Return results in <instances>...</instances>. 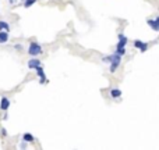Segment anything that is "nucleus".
<instances>
[{"label":"nucleus","instance_id":"15","mask_svg":"<svg viewBox=\"0 0 159 150\" xmlns=\"http://www.w3.org/2000/svg\"><path fill=\"white\" fill-rule=\"evenodd\" d=\"M14 47H16V49H18V50H21V49H22V46H21V45H16Z\"/></svg>","mask_w":159,"mask_h":150},{"label":"nucleus","instance_id":"9","mask_svg":"<svg viewBox=\"0 0 159 150\" xmlns=\"http://www.w3.org/2000/svg\"><path fill=\"white\" fill-rule=\"evenodd\" d=\"M109 95L112 99H119V98H122V90L117 89V88H114V89H110Z\"/></svg>","mask_w":159,"mask_h":150},{"label":"nucleus","instance_id":"11","mask_svg":"<svg viewBox=\"0 0 159 150\" xmlns=\"http://www.w3.org/2000/svg\"><path fill=\"white\" fill-rule=\"evenodd\" d=\"M0 31H10V25L6 21H0Z\"/></svg>","mask_w":159,"mask_h":150},{"label":"nucleus","instance_id":"8","mask_svg":"<svg viewBox=\"0 0 159 150\" xmlns=\"http://www.w3.org/2000/svg\"><path fill=\"white\" fill-rule=\"evenodd\" d=\"M41 64H42V63L38 60L37 57H35V58H31V60L28 61V68H29V69H35L37 67H39Z\"/></svg>","mask_w":159,"mask_h":150},{"label":"nucleus","instance_id":"6","mask_svg":"<svg viewBox=\"0 0 159 150\" xmlns=\"http://www.w3.org/2000/svg\"><path fill=\"white\" fill-rule=\"evenodd\" d=\"M35 69H37V75H38V78H39V82H41V83H45V82H46V75H45L43 68L39 65V67H37Z\"/></svg>","mask_w":159,"mask_h":150},{"label":"nucleus","instance_id":"16","mask_svg":"<svg viewBox=\"0 0 159 150\" xmlns=\"http://www.w3.org/2000/svg\"><path fill=\"white\" fill-rule=\"evenodd\" d=\"M1 135H3V136H6V135H7V132H6V129H4V128L1 129Z\"/></svg>","mask_w":159,"mask_h":150},{"label":"nucleus","instance_id":"1","mask_svg":"<svg viewBox=\"0 0 159 150\" xmlns=\"http://www.w3.org/2000/svg\"><path fill=\"white\" fill-rule=\"evenodd\" d=\"M102 60L105 61V63H110L109 71L112 74H114V72H116V69L119 68L120 63H122V56H119V54L113 53V54H110V56H107V57H103Z\"/></svg>","mask_w":159,"mask_h":150},{"label":"nucleus","instance_id":"13","mask_svg":"<svg viewBox=\"0 0 159 150\" xmlns=\"http://www.w3.org/2000/svg\"><path fill=\"white\" fill-rule=\"evenodd\" d=\"M37 3V0H24V7L25 8H29L32 4Z\"/></svg>","mask_w":159,"mask_h":150},{"label":"nucleus","instance_id":"3","mask_svg":"<svg viewBox=\"0 0 159 150\" xmlns=\"http://www.w3.org/2000/svg\"><path fill=\"white\" fill-rule=\"evenodd\" d=\"M8 107H10V100H8L7 96H1V100H0V110L1 111H7Z\"/></svg>","mask_w":159,"mask_h":150},{"label":"nucleus","instance_id":"17","mask_svg":"<svg viewBox=\"0 0 159 150\" xmlns=\"http://www.w3.org/2000/svg\"><path fill=\"white\" fill-rule=\"evenodd\" d=\"M8 3H10V4H16L17 0H8Z\"/></svg>","mask_w":159,"mask_h":150},{"label":"nucleus","instance_id":"5","mask_svg":"<svg viewBox=\"0 0 159 150\" xmlns=\"http://www.w3.org/2000/svg\"><path fill=\"white\" fill-rule=\"evenodd\" d=\"M134 47L140 49V50H141V53H144L145 50L148 49V43H147V42H143V41H140V39H137V41H134Z\"/></svg>","mask_w":159,"mask_h":150},{"label":"nucleus","instance_id":"10","mask_svg":"<svg viewBox=\"0 0 159 150\" xmlns=\"http://www.w3.org/2000/svg\"><path fill=\"white\" fill-rule=\"evenodd\" d=\"M8 42V32L7 31H0V43H7Z\"/></svg>","mask_w":159,"mask_h":150},{"label":"nucleus","instance_id":"7","mask_svg":"<svg viewBox=\"0 0 159 150\" xmlns=\"http://www.w3.org/2000/svg\"><path fill=\"white\" fill-rule=\"evenodd\" d=\"M127 43H128V39L124 33H119V43H117V47H126Z\"/></svg>","mask_w":159,"mask_h":150},{"label":"nucleus","instance_id":"2","mask_svg":"<svg viewBox=\"0 0 159 150\" xmlns=\"http://www.w3.org/2000/svg\"><path fill=\"white\" fill-rule=\"evenodd\" d=\"M28 54L32 57H37L39 54H42V46L39 43H37V42H31L28 47Z\"/></svg>","mask_w":159,"mask_h":150},{"label":"nucleus","instance_id":"4","mask_svg":"<svg viewBox=\"0 0 159 150\" xmlns=\"http://www.w3.org/2000/svg\"><path fill=\"white\" fill-rule=\"evenodd\" d=\"M147 24L152 28V31L158 32V29H159V17H155L154 20H147Z\"/></svg>","mask_w":159,"mask_h":150},{"label":"nucleus","instance_id":"12","mask_svg":"<svg viewBox=\"0 0 159 150\" xmlns=\"http://www.w3.org/2000/svg\"><path fill=\"white\" fill-rule=\"evenodd\" d=\"M22 139H24L25 142H34V140H35V138H34L31 134H24L22 135Z\"/></svg>","mask_w":159,"mask_h":150},{"label":"nucleus","instance_id":"14","mask_svg":"<svg viewBox=\"0 0 159 150\" xmlns=\"http://www.w3.org/2000/svg\"><path fill=\"white\" fill-rule=\"evenodd\" d=\"M116 54H119V56H124L126 54V47H116Z\"/></svg>","mask_w":159,"mask_h":150}]
</instances>
